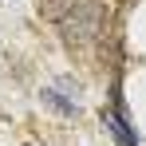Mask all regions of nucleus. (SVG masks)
Wrapping results in <instances>:
<instances>
[{
  "instance_id": "1",
  "label": "nucleus",
  "mask_w": 146,
  "mask_h": 146,
  "mask_svg": "<svg viewBox=\"0 0 146 146\" xmlns=\"http://www.w3.org/2000/svg\"><path fill=\"white\" fill-rule=\"evenodd\" d=\"M99 32H103V8H99V4H91V0L75 4L71 12H67V20H63V36H67L71 44L95 40Z\"/></svg>"
},
{
  "instance_id": "2",
  "label": "nucleus",
  "mask_w": 146,
  "mask_h": 146,
  "mask_svg": "<svg viewBox=\"0 0 146 146\" xmlns=\"http://www.w3.org/2000/svg\"><path fill=\"white\" fill-rule=\"evenodd\" d=\"M103 122L111 126V134L119 138V146H138V134H134V126L122 119V115H115V111H107L103 115Z\"/></svg>"
},
{
  "instance_id": "3",
  "label": "nucleus",
  "mask_w": 146,
  "mask_h": 146,
  "mask_svg": "<svg viewBox=\"0 0 146 146\" xmlns=\"http://www.w3.org/2000/svg\"><path fill=\"white\" fill-rule=\"evenodd\" d=\"M40 95H44V103H48L51 111H59V115H67V119H71L75 111H79V107H75V103H67V99H63L59 91H55V87H48V91H40Z\"/></svg>"
},
{
  "instance_id": "4",
  "label": "nucleus",
  "mask_w": 146,
  "mask_h": 146,
  "mask_svg": "<svg viewBox=\"0 0 146 146\" xmlns=\"http://www.w3.org/2000/svg\"><path fill=\"white\" fill-rule=\"evenodd\" d=\"M75 8V0H44V16H51V20H67V12Z\"/></svg>"
}]
</instances>
